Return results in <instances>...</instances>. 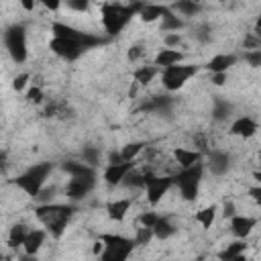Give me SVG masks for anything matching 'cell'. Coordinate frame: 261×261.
Listing matches in <instances>:
<instances>
[{
	"mask_svg": "<svg viewBox=\"0 0 261 261\" xmlns=\"http://www.w3.org/2000/svg\"><path fill=\"white\" fill-rule=\"evenodd\" d=\"M73 214V206L69 204H41L37 208V218L45 224V228L53 234V237H61L69 218Z\"/></svg>",
	"mask_w": 261,
	"mask_h": 261,
	"instance_id": "6da1fadb",
	"label": "cell"
},
{
	"mask_svg": "<svg viewBox=\"0 0 261 261\" xmlns=\"http://www.w3.org/2000/svg\"><path fill=\"white\" fill-rule=\"evenodd\" d=\"M143 4H130V6H122V4H106L102 8V22L108 35H118L128 20L141 10Z\"/></svg>",
	"mask_w": 261,
	"mask_h": 261,
	"instance_id": "7a4b0ae2",
	"label": "cell"
},
{
	"mask_svg": "<svg viewBox=\"0 0 261 261\" xmlns=\"http://www.w3.org/2000/svg\"><path fill=\"white\" fill-rule=\"evenodd\" d=\"M202 175H204V163L198 161V163H194L190 167H181V171L173 177V181L177 184L184 200H188V202L196 200L198 188H200V181H202Z\"/></svg>",
	"mask_w": 261,
	"mask_h": 261,
	"instance_id": "3957f363",
	"label": "cell"
},
{
	"mask_svg": "<svg viewBox=\"0 0 261 261\" xmlns=\"http://www.w3.org/2000/svg\"><path fill=\"white\" fill-rule=\"evenodd\" d=\"M49 173H51V163L43 161V163H37L33 167H29L20 177L14 179V184L22 192H27L29 196H37L39 190L45 186V179L49 177Z\"/></svg>",
	"mask_w": 261,
	"mask_h": 261,
	"instance_id": "277c9868",
	"label": "cell"
},
{
	"mask_svg": "<svg viewBox=\"0 0 261 261\" xmlns=\"http://www.w3.org/2000/svg\"><path fill=\"white\" fill-rule=\"evenodd\" d=\"M100 241L104 243V249L100 253L104 261H124L135 247L130 239L120 237V234H102Z\"/></svg>",
	"mask_w": 261,
	"mask_h": 261,
	"instance_id": "5b68a950",
	"label": "cell"
},
{
	"mask_svg": "<svg viewBox=\"0 0 261 261\" xmlns=\"http://www.w3.org/2000/svg\"><path fill=\"white\" fill-rule=\"evenodd\" d=\"M198 67L196 65H184V63H173V65H167L163 67V73H161V82L163 86L169 90V92H175L179 90L192 75H196Z\"/></svg>",
	"mask_w": 261,
	"mask_h": 261,
	"instance_id": "8992f818",
	"label": "cell"
},
{
	"mask_svg": "<svg viewBox=\"0 0 261 261\" xmlns=\"http://www.w3.org/2000/svg\"><path fill=\"white\" fill-rule=\"evenodd\" d=\"M4 43L10 53V57L16 63H22L27 59V31L22 24H12L4 33Z\"/></svg>",
	"mask_w": 261,
	"mask_h": 261,
	"instance_id": "52a82bcc",
	"label": "cell"
},
{
	"mask_svg": "<svg viewBox=\"0 0 261 261\" xmlns=\"http://www.w3.org/2000/svg\"><path fill=\"white\" fill-rule=\"evenodd\" d=\"M173 177L171 175H145V190H147V200L151 204H159L167 190L171 188Z\"/></svg>",
	"mask_w": 261,
	"mask_h": 261,
	"instance_id": "ba28073f",
	"label": "cell"
},
{
	"mask_svg": "<svg viewBox=\"0 0 261 261\" xmlns=\"http://www.w3.org/2000/svg\"><path fill=\"white\" fill-rule=\"evenodd\" d=\"M49 49H51L55 55H59V57H63V59H67V61H73V59H77V57L82 55V51H84L86 47H84L82 41H77V39L53 37L51 43H49Z\"/></svg>",
	"mask_w": 261,
	"mask_h": 261,
	"instance_id": "9c48e42d",
	"label": "cell"
},
{
	"mask_svg": "<svg viewBox=\"0 0 261 261\" xmlns=\"http://www.w3.org/2000/svg\"><path fill=\"white\" fill-rule=\"evenodd\" d=\"M94 177L96 175H88V177H71L69 184L65 186V196L69 200H82L84 196L90 194V190L94 188Z\"/></svg>",
	"mask_w": 261,
	"mask_h": 261,
	"instance_id": "30bf717a",
	"label": "cell"
},
{
	"mask_svg": "<svg viewBox=\"0 0 261 261\" xmlns=\"http://www.w3.org/2000/svg\"><path fill=\"white\" fill-rule=\"evenodd\" d=\"M133 161H116V163H110L108 167H106V171H104V179H106V184L108 186H118V184H122L124 181V175L133 169Z\"/></svg>",
	"mask_w": 261,
	"mask_h": 261,
	"instance_id": "8fae6325",
	"label": "cell"
},
{
	"mask_svg": "<svg viewBox=\"0 0 261 261\" xmlns=\"http://www.w3.org/2000/svg\"><path fill=\"white\" fill-rule=\"evenodd\" d=\"M257 220L253 216H239V214H232L230 216V230L234 237H241L245 239L253 228H255Z\"/></svg>",
	"mask_w": 261,
	"mask_h": 261,
	"instance_id": "7c38bea8",
	"label": "cell"
},
{
	"mask_svg": "<svg viewBox=\"0 0 261 261\" xmlns=\"http://www.w3.org/2000/svg\"><path fill=\"white\" fill-rule=\"evenodd\" d=\"M230 133L237 135V137H243V139H249L257 133V122L249 116H241L237 118L232 124H230Z\"/></svg>",
	"mask_w": 261,
	"mask_h": 261,
	"instance_id": "4fadbf2b",
	"label": "cell"
},
{
	"mask_svg": "<svg viewBox=\"0 0 261 261\" xmlns=\"http://www.w3.org/2000/svg\"><path fill=\"white\" fill-rule=\"evenodd\" d=\"M228 165H230V159H228L226 153H222V151H212V153L208 155V167H210L212 173L222 175V173L228 171Z\"/></svg>",
	"mask_w": 261,
	"mask_h": 261,
	"instance_id": "5bb4252c",
	"label": "cell"
},
{
	"mask_svg": "<svg viewBox=\"0 0 261 261\" xmlns=\"http://www.w3.org/2000/svg\"><path fill=\"white\" fill-rule=\"evenodd\" d=\"M184 59V53L173 49V47H165L161 49L157 55H155V65L159 67H167V65H173V63H179Z\"/></svg>",
	"mask_w": 261,
	"mask_h": 261,
	"instance_id": "9a60e30c",
	"label": "cell"
},
{
	"mask_svg": "<svg viewBox=\"0 0 261 261\" xmlns=\"http://www.w3.org/2000/svg\"><path fill=\"white\" fill-rule=\"evenodd\" d=\"M173 157L177 161L179 167H190L198 161H202V151H192V149H184V147H177L173 151Z\"/></svg>",
	"mask_w": 261,
	"mask_h": 261,
	"instance_id": "2e32d148",
	"label": "cell"
},
{
	"mask_svg": "<svg viewBox=\"0 0 261 261\" xmlns=\"http://www.w3.org/2000/svg\"><path fill=\"white\" fill-rule=\"evenodd\" d=\"M234 61H237L234 55L218 53V55H214V57L208 61V69H210L212 73H218V71H224V73H226V69H228L230 65H234Z\"/></svg>",
	"mask_w": 261,
	"mask_h": 261,
	"instance_id": "e0dca14e",
	"label": "cell"
},
{
	"mask_svg": "<svg viewBox=\"0 0 261 261\" xmlns=\"http://www.w3.org/2000/svg\"><path fill=\"white\" fill-rule=\"evenodd\" d=\"M45 237H47L45 230H29V234H27V239H24V243H22V249H24L29 255H35V253L41 249V245L45 243Z\"/></svg>",
	"mask_w": 261,
	"mask_h": 261,
	"instance_id": "ac0fdd59",
	"label": "cell"
},
{
	"mask_svg": "<svg viewBox=\"0 0 261 261\" xmlns=\"http://www.w3.org/2000/svg\"><path fill=\"white\" fill-rule=\"evenodd\" d=\"M128 208H130V200H128V198H120V200L110 202V204L106 206V212H108V216H110L112 220H122V218L126 216Z\"/></svg>",
	"mask_w": 261,
	"mask_h": 261,
	"instance_id": "d6986e66",
	"label": "cell"
},
{
	"mask_svg": "<svg viewBox=\"0 0 261 261\" xmlns=\"http://www.w3.org/2000/svg\"><path fill=\"white\" fill-rule=\"evenodd\" d=\"M165 12H167V8L161 6V4H143L141 10H139V16H141L145 22H153V20L161 18Z\"/></svg>",
	"mask_w": 261,
	"mask_h": 261,
	"instance_id": "ffe728a7",
	"label": "cell"
},
{
	"mask_svg": "<svg viewBox=\"0 0 261 261\" xmlns=\"http://www.w3.org/2000/svg\"><path fill=\"white\" fill-rule=\"evenodd\" d=\"M63 169L71 175V177H88V175H96L92 165L88 163H77V161H67L63 163Z\"/></svg>",
	"mask_w": 261,
	"mask_h": 261,
	"instance_id": "44dd1931",
	"label": "cell"
},
{
	"mask_svg": "<svg viewBox=\"0 0 261 261\" xmlns=\"http://www.w3.org/2000/svg\"><path fill=\"white\" fill-rule=\"evenodd\" d=\"M245 249H247V245H245V243H241V241H237V243L228 245V247H226L218 257H220V259H224V261H241V259H243Z\"/></svg>",
	"mask_w": 261,
	"mask_h": 261,
	"instance_id": "7402d4cb",
	"label": "cell"
},
{
	"mask_svg": "<svg viewBox=\"0 0 261 261\" xmlns=\"http://www.w3.org/2000/svg\"><path fill=\"white\" fill-rule=\"evenodd\" d=\"M175 232V228H173V224L167 220V218H157V222L153 224V237H157V239H167V237H171Z\"/></svg>",
	"mask_w": 261,
	"mask_h": 261,
	"instance_id": "603a6c76",
	"label": "cell"
},
{
	"mask_svg": "<svg viewBox=\"0 0 261 261\" xmlns=\"http://www.w3.org/2000/svg\"><path fill=\"white\" fill-rule=\"evenodd\" d=\"M27 234H29V228L24 224H14L10 228V234H8V245L10 247H22Z\"/></svg>",
	"mask_w": 261,
	"mask_h": 261,
	"instance_id": "cb8c5ba5",
	"label": "cell"
},
{
	"mask_svg": "<svg viewBox=\"0 0 261 261\" xmlns=\"http://www.w3.org/2000/svg\"><path fill=\"white\" fill-rule=\"evenodd\" d=\"M214 218H216V206H214V204H210V206H206V208H202V210L196 212V220H198L204 228H210L212 222H214Z\"/></svg>",
	"mask_w": 261,
	"mask_h": 261,
	"instance_id": "d4e9b609",
	"label": "cell"
},
{
	"mask_svg": "<svg viewBox=\"0 0 261 261\" xmlns=\"http://www.w3.org/2000/svg\"><path fill=\"white\" fill-rule=\"evenodd\" d=\"M155 75H157V65H143V67L135 69V73H133L135 82H139V84H149Z\"/></svg>",
	"mask_w": 261,
	"mask_h": 261,
	"instance_id": "484cf974",
	"label": "cell"
},
{
	"mask_svg": "<svg viewBox=\"0 0 261 261\" xmlns=\"http://www.w3.org/2000/svg\"><path fill=\"white\" fill-rule=\"evenodd\" d=\"M184 27V22H181V18L179 16H175L173 12H165L163 16H161V29L163 31H179Z\"/></svg>",
	"mask_w": 261,
	"mask_h": 261,
	"instance_id": "4316f807",
	"label": "cell"
},
{
	"mask_svg": "<svg viewBox=\"0 0 261 261\" xmlns=\"http://www.w3.org/2000/svg\"><path fill=\"white\" fill-rule=\"evenodd\" d=\"M175 8H177L179 14H184V16H194V14L200 10V6H198L196 0H177V2H175Z\"/></svg>",
	"mask_w": 261,
	"mask_h": 261,
	"instance_id": "83f0119b",
	"label": "cell"
},
{
	"mask_svg": "<svg viewBox=\"0 0 261 261\" xmlns=\"http://www.w3.org/2000/svg\"><path fill=\"white\" fill-rule=\"evenodd\" d=\"M141 151H143V143H128V145H124V147H122L120 157H122L124 161H133Z\"/></svg>",
	"mask_w": 261,
	"mask_h": 261,
	"instance_id": "f1b7e54d",
	"label": "cell"
},
{
	"mask_svg": "<svg viewBox=\"0 0 261 261\" xmlns=\"http://www.w3.org/2000/svg\"><path fill=\"white\" fill-rule=\"evenodd\" d=\"M151 237H153V228L141 224V228H137V239H135V243H137V245H147V243L151 241Z\"/></svg>",
	"mask_w": 261,
	"mask_h": 261,
	"instance_id": "f546056e",
	"label": "cell"
},
{
	"mask_svg": "<svg viewBox=\"0 0 261 261\" xmlns=\"http://www.w3.org/2000/svg\"><path fill=\"white\" fill-rule=\"evenodd\" d=\"M228 112H230V104H226V102H222V100H216V106H214V118H216V120H222V118L228 116Z\"/></svg>",
	"mask_w": 261,
	"mask_h": 261,
	"instance_id": "4dcf8cb0",
	"label": "cell"
},
{
	"mask_svg": "<svg viewBox=\"0 0 261 261\" xmlns=\"http://www.w3.org/2000/svg\"><path fill=\"white\" fill-rule=\"evenodd\" d=\"M82 157H84V161H86L88 165H94V163H98L100 153H98V149H94V147H86L84 153H82Z\"/></svg>",
	"mask_w": 261,
	"mask_h": 261,
	"instance_id": "1f68e13d",
	"label": "cell"
},
{
	"mask_svg": "<svg viewBox=\"0 0 261 261\" xmlns=\"http://www.w3.org/2000/svg\"><path fill=\"white\" fill-rule=\"evenodd\" d=\"M27 98H29V100H31L33 104H39V102L43 100V92H41V88H39V86H33V88L29 90Z\"/></svg>",
	"mask_w": 261,
	"mask_h": 261,
	"instance_id": "d6a6232c",
	"label": "cell"
},
{
	"mask_svg": "<svg viewBox=\"0 0 261 261\" xmlns=\"http://www.w3.org/2000/svg\"><path fill=\"white\" fill-rule=\"evenodd\" d=\"M157 218H159L157 214H153V212H145V214H141V218H139V220H141V224H143V226L153 228V224L157 222Z\"/></svg>",
	"mask_w": 261,
	"mask_h": 261,
	"instance_id": "836d02e7",
	"label": "cell"
},
{
	"mask_svg": "<svg viewBox=\"0 0 261 261\" xmlns=\"http://www.w3.org/2000/svg\"><path fill=\"white\" fill-rule=\"evenodd\" d=\"M65 4H67L69 8L82 12V10H86V8L90 6V0H65Z\"/></svg>",
	"mask_w": 261,
	"mask_h": 261,
	"instance_id": "e575fe53",
	"label": "cell"
},
{
	"mask_svg": "<svg viewBox=\"0 0 261 261\" xmlns=\"http://www.w3.org/2000/svg\"><path fill=\"white\" fill-rule=\"evenodd\" d=\"M245 57H247V61H249L253 67H259V65H261V51H259V49H253V51L247 53Z\"/></svg>",
	"mask_w": 261,
	"mask_h": 261,
	"instance_id": "d590c367",
	"label": "cell"
},
{
	"mask_svg": "<svg viewBox=\"0 0 261 261\" xmlns=\"http://www.w3.org/2000/svg\"><path fill=\"white\" fill-rule=\"evenodd\" d=\"M27 82H29V73H18V75L14 77V82H12V88L18 92V90H22V88L27 86Z\"/></svg>",
	"mask_w": 261,
	"mask_h": 261,
	"instance_id": "8d00e7d4",
	"label": "cell"
},
{
	"mask_svg": "<svg viewBox=\"0 0 261 261\" xmlns=\"http://www.w3.org/2000/svg\"><path fill=\"white\" fill-rule=\"evenodd\" d=\"M165 45H167V47H175V45H179V35H177V33L167 35V37H165Z\"/></svg>",
	"mask_w": 261,
	"mask_h": 261,
	"instance_id": "74e56055",
	"label": "cell"
},
{
	"mask_svg": "<svg viewBox=\"0 0 261 261\" xmlns=\"http://www.w3.org/2000/svg\"><path fill=\"white\" fill-rule=\"evenodd\" d=\"M141 55H143V49H141L139 45H135V47H130V49H128V59H130V61L139 59Z\"/></svg>",
	"mask_w": 261,
	"mask_h": 261,
	"instance_id": "f35d334b",
	"label": "cell"
},
{
	"mask_svg": "<svg viewBox=\"0 0 261 261\" xmlns=\"http://www.w3.org/2000/svg\"><path fill=\"white\" fill-rule=\"evenodd\" d=\"M37 2H41L45 8H49V10H57L59 8V4H61V0H37Z\"/></svg>",
	"mask_w": 261,
	"mask_h": 261,
	"instance_id": "ab89813d",
	"label": "cell"
},
{
	"mask_svg": "<svg viewBox=\"0 0 261 261\" xmlns=\"http://www.w3.org/2000/svg\"><path fill=\"white\" fill-rule=\"evenodd\" d=\"M224 82H226V75H224V71L212 73V84H216V86H222Z\"/></svg>",
	"mask_w": 261,
	"mask_h": 261,
	"instance_id": "60d3db41",
	"label": "cell"
},
{
	"mask_svg": "<svg viewBox=\"0 0 261 261\" xmlns=\"http://www.w3.org/2000/svg\"><path fill=\"white\" fill-rule=\"evenodd\" d=\"M232 214H234V204H232V202H226V204H224V216L228 218V216H232Z\"/></svg>",
	"mask_w": 261,
	"mask_h": 261,
	"instance_id": "b9f144b4",
	"label": "cell"
},
{
	"mask_svg": "<svg viewBox=\"0 0 261 261\" xmlns=\"http://www.w3.org/2000/svg\"><path fill=\"white\" fill-rule=\"evenodd\" d=\"M249 194L253 196V200H255V202H259V200H261V188H259V186H257V188H251V192H249Z\"/></svg>",
	"mask_w": 261,
	"mask_h": 261,
	"instance_id": "7bdbcfd3",
	"label": "cell"
},
{
	"mask_svg": "<svg viewBox=\"0 0 261 261\" xmlns=\"http://www.w3.org/2000/svg\"><path fill=\"white\" fill-rule=\"evenodd\" d=\"M35 2H37V0H20V4H22V8H24V10H33Z\"/></svg>",
	"mask_w": 261,
	"mask_h": 261,
	"instance_id": "ee69618b",
	"label": "cell"
},
{
	"mask_svg": "<svg viewBox=\"0 0 261 261\" xmlns=\"http://www.w3.org/2000/svg\"><path fill=\"white\" fill-rule=\"evenodd\" d=\"M222 2H224V0H222Z\"/></svg>",
	"mask_w": 261,
	"mask_h": 261,
	"instance_id": "f6af8a7d",
	"label": "cell"
}]
</instances>
